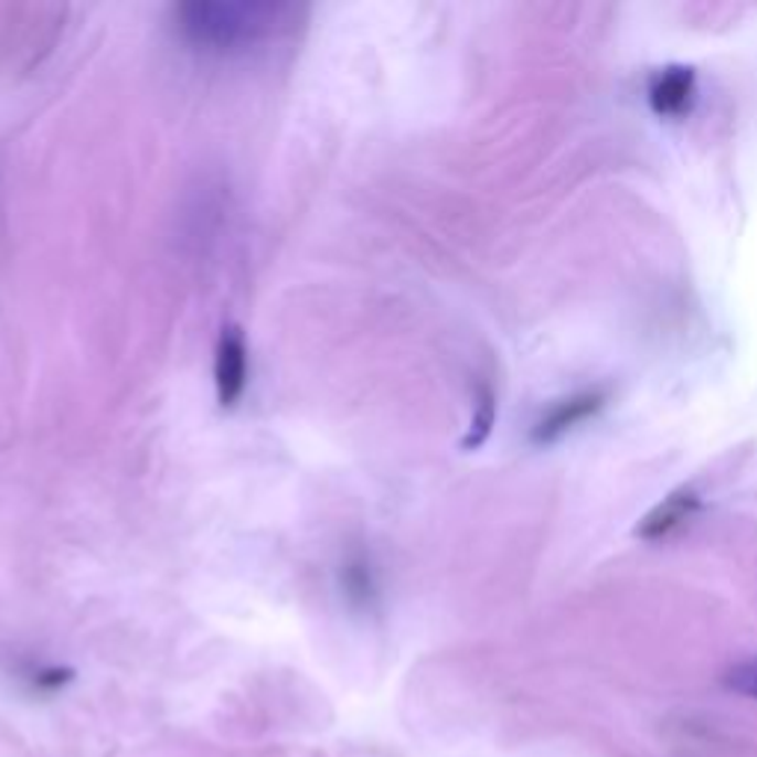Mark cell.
<instances>
[{"label": "cell", "mask_w": 757, "mask_h": 757, "mask_svg": "<svg viewBox=\"0 0 757 757\" xmlns=\"http://www.w3.org/2000/svg\"><path fill=\"white\" fill-rule=\"evenodd\" d=\"M290 7L249 0H193L175 10L178 30L204 51H243L290 24Z\"/></svg>", "instance_id": "6da1fadb"}, {"label": "cell", "mask_w": 757, "mask_h": 757, "mask_svg": "<svg viewBox=\"0 0 757 757\" xmlns=\"http://www.w3.org/2000/svg\"><path fill=\"white\" fill-rule=\"evenodd\" d=\"M216 397L222 408H234L241 403L246 382H249V346L241 326H225L216 343Z\"/></svg>", "instance_id": "7a4b0ae2"}, {"label": "cell", "mask_w": 757, "mask_h": 757, "mask_svg": "<svg viewBox=\"0 0 757 757\" xmlns=\"http://www.w3.org/2000/svg\"><path fill=\"white\" fill-rule=\"evenodd\" d=\"M607 406V394L604 391H583V394H574V397L556 403L551 412H547L536 426H533V441L536 444H551L556 441L559 435H565L568 429H574L583 420H589Z\"/></svg>", "instance_id": "3957f363"}, {"label": "cell", "mask_w": 757, "mask_h": 757, "mask_svg": "<svg viewBox=\"0 0 757 757\" xmlns=\"http://www.w3.org/2000/svg\"><path fill=\"white\" fill-rule=\"evenodd\" d=\"M648 102H651V110L657 116H684L690 113L695 102V72L693 68H684V65H674V68H665L651 81L648 86Z\"/></svg>", "instance_id": "277c9868"}, {"label": "cell", "mask_w": 757, "mask_h": 757, "mask_svg": "<svg viewBox=\"0 0 757 757\" xmlns=\"http://www.w3.org/2000/svg\"><path fill=\"white\" fill-rule=\"evenodd\" d=\"M699 509V494L693 489H681L669 494L663 503H657L646 518L642 524L637 526V536L646 539V542H657V539H665L672 530L690 521Z\"/></svg>", "instance_id": "5b68a950"}, {"label": "cell", "mask_w": 757, "mask_h": 757, "mask_svg": "<svg viewBox=\"0 0 757 757\" xmlns=\"http://www.w3.org/2000/svg\"><path fill=\"white\" fill-rule=\"evenodd\" d=\"M491 426H494V394L489 388H482L480 403H477V415L471 420V433L462 441L465 450H477L486 438H489Z\"/></svg>", "instance_id": "8992f818"}, {"label": "cell", "mask_w": 757, "mask_h": 757, "mask_svg": "<svg viewBox=\"0 0 757 757\" xmlns=\"http://www.w3.org/2000/svg\"><path fill=\"white\" fill-rule=\"evenodd\" d=\"M725 686L731 693L748 695V699H757V660H748V663H739L734 669L725 672Z\"/></svg>", "instance_id": "52a82bcc"}]
</instances>
